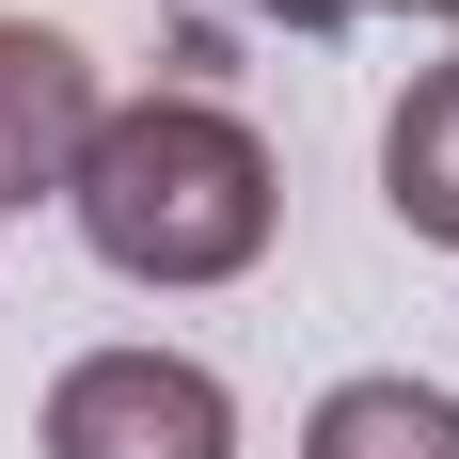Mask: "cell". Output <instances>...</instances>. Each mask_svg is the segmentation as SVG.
I'll return each instance as SVG.
<instances>
[{
    "label": "cell",
    "mask_w": 459,
    "mask_h": 459,
    "mask_svg": "<svg viewBox=\"0 0 459 459\" xmlns=\"http://www.w3.org/2000/svg\"><path fill=\"white\" fill-rule=\"evenodd\" d=\"M380 206H396L428 254H459V64H428V80L380 111Z\"/></svg>",
    "instance_id": "cell-5"
},
{
    "label": "cell",
    "mask_w": 459,
    "mask_h": 459,
    "mask_svg": "<svg viewBox=\"0 0 459 459\" xmlns=\"http://www.w3.org/2000/svg\"><path fill=\"white\" fill-rule=\"evenodd\" d=\"M95 127H111V80H95L80 32H48V16H0V206H48V190H80Z\"/></svg>",
    "instance_id": "cell-3"
},
{
    "label": "cell",
    "mask_w": 459,
    "mask_h": 459,
    "mask_svg": "<svg viewBox=\"0 0 459 459\" xmlns=\"http://www.w3.org/2000/svg\"><path fill=\"white\" fill-rule=\"evenodd\" d=\"M48 459H238V396L190 349H80L32 412Z\"/></svg>",
    "instance_id": "cell-2"
},
{
    "label": "cell",
    "mask_w": 459,
    "mask_h": 459,
    "mask_svg": "<svg viewBox=\"0 0 459 459\" xmlns=\"http://www.w3.org/2000/svg\"><path fill=\"white\" fill-rule=\"evenodd\" d=\"M64 206H80L95 270H127V285H238L285 222V159L206 80H159V95H111Z\"/></svg>",
    "instance_id": "cell-1"
},
{
    "label": "cell",
    "mask_w": 459,
    "mask_h": 459,
    "mask_svg": "<svg viewBox=\"0 0 459 459\" xmlns=\"http://www.w3.org/2000/svg\"><path fill=\"white\" fill-rule=\"evenodd\" d=\"M301 459H459V396L412 365H365L301 412Z\"/></svg>",
    "instance_id": "cell-4"
},
{
    "label": "cell",
    "mask_w": 459,
    "mask_h": 459,
    "mask_svg": "<svg viewBox=\"0 0 459 459\" xmlns=\"http://www.w3.org/2000/svg\"><path fill=\"white\" fill-rule=\"evenodd\" d=\"M254 16H285V32H349V16H459V0H254Z\"/></svg>",
    "instance_id": "cell-6"
}]
</instances>
